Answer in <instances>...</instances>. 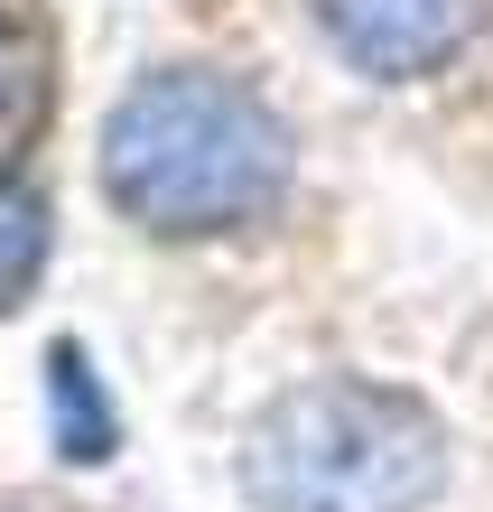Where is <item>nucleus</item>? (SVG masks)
I'll list each match as a JSON object with an SVG mask.
<instances>
[{
    "label": "nucleus",
    "instance_id": "1",
    "mask_svg": "<svg viewBox=\"0 0 493 512\" xmlns=\"http://www.w3.org/2000/svg\"><path fill=\"white\" fill-rule=\"evenodd\" d=\"M289 187V131L252 84L149 75L103 122V196L140 233H233Z\"/></svg>",
    "mask_w": 493,
    "mask_h": 512
},
{
    "label": "nucleus",
    "instance_id": "2",
    "mask_svg": "<svg viewBox=\"0 0 493 512\" xmlns=\"http://www.w3.org/2000/svg\"><path fill=\"white\" fill-rule=\"evenodd\" d=\"M438 485V419L382 382H298L242 429V494L261 512H419Z\"/></svg>",
    "mask_w": 493,
    "mask_h": 512
},
{
    "label": "nucleus",
    "instance_id": "3",
    "mask_svg": "<svg viewBox=\"0 0 493 512\" xmlns=\"http://www.w3.org/2000/svg\"><path fill=\"white\" fill-rule=\"evenodd\" d=\"M317 19L363 75L410 84V75H438L447 56L466 47L475 0H317Z\"/></svg>",
    "mask_w": 493,
    "mask_h": 512
},
{
    "label": "nucleus",
    "instance_id": "4",
    "mask_svg": "<svg viewBox=\"0 0 493 512\" xmlns=\"http://www.w3.org/2000/svg\"><path fill=\"white\" fill-rule=\"evenodd\" d=\"M47 391H56V447H66L75 466L112 457V401L94 391V373H84V354H75V345H56V354H47Z\"/></svg>",
    "mask_w": 493,
    "mask_h": 512
},
{
    "label": "nucleus",
    "instance_id": "5",
    "mask_svg": "<svg viewBox=\"0 0 493 512\" xmlns=\"http://www.w3.org/2000/svg\"><path fill=\"white\" fill-rule=\"evenodd\" d=\"M47 122V47L19 19H0V159Z\"/></svg>",
    "mask_w": 493,
    "mask_h": 512
},
{
    "label": "nucleus",
    "instance_id": "6",
    "mask_svg": "<svg viewBox=\"0 0 493 512\" xmlns=\"http://www.w3.org/2000/svg\"><path fill=\"white\" fill-rule=\"evenodd\" d=\"M38 270H47V205L0 177V308H10Z\"/></svg>",
    "mask_w": 493,
    "mask_h": 512
}]
</instances>
